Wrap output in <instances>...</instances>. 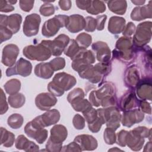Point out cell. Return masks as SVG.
I'll use <instances>...</instances> for the list:
<instances>
[{
	"label": "cell",
	"instance_id": "obj_47",
	"mask_svg": "<svg viewBox=\"0 0 152 152\" xmlns=\"http://www.w3.org/2000/svg\"><path fill=\"white\" fill-rule=\"evenodd\" d=\"M1 113L2 115L4 113H5L8 110V104L6 102L5 96L4 94L3 90L1 89Z\"/></svg>",
	"mask_w": 152,
	"mask_h": 152
},
{
	"label": "cell",
	"instance_id": "obj_30",
	"mask_svg": "<svg viewBox=\"0 0 152 152\" xmlns=\"http://www.w3.org/2000/svg\"><path fill=\"white\" fill-rule=\"evenodd\" d=\"M21 87V83L17 79H12L8 81L4 85V88L6 92L11 95L17 93Z\"/></svg>",
	"mask_w": 152,
	"mask_h": 152
},
{
	"label": "cell",
	"instance_id": "obj_45",
	"mask_svg": "<svg viewBox=\"0 0 152 152\" xmlns=\"http://www.w3.org/2000/svg\"><path fill=\"white\" fill-rule=\"evenodd\" d=\"M106 18H107V16L106 15H102L97 17V18H96V24H97L96 28L98 30H102L103 29L104 25L106 20Z\"/></svg>",
	"mask_w": 152,
	"mask_h": 152
},
{
	"label": "cell",
	"instance_id": "obj_23",
	"mask_svg": "<svg viewBox=\"0 0 152 152\" xmlns=\"http://www.w3.org/2000/svg\"><path fill=\"white\" fill-rule=\"evenodd\" d=\"M21 21L22 17L20 14H13L8 16L5 27H8L7 28L15 34L20 30Z\"/></svg>",
	"mask_w": 152,
	"mask_h": 152
},
{
	"label": "cell",
	"instance_id": "obj_36",
	"mask_svg": "<svg viewBox=\"0 0 152 152\" xmlns=\"http://www.w3.org/2000/svg\"><path fill=\"white\" fill-rule=\"evenodd\" d=\"M104 140L106 144H113L116 140L115 131L111 128H107L104 132Z\"/></svg>",
	"mask_w": 152,
	"mask_h": 152
},
{
	"label": "cell",
	"instance_id": "obj_44",
	"mask_svg": "<svg viewBox=\"0 0 152 152\" xmlns=\"http://www.w3.org/2000/svg\"><path fill=\"white\" fill-rule=\"evenodd\" d=\"M135 26L134 25V24L133 23L129 22L126 25L125 29L124 30L122 34L126 37H129L133 34L135 30Z\"/></svg>",
	"mask_w": 152,
	"mask_h": 152
},
{
	"label": "cell",
	"instance_id": "obj_40",
	"mask_svg": "<svg viewBox=\"0 0 152 152\" xmlns=\"http://www.w3.org/2000/svg\"><path fill=\"white\" fill-rule=\"evenodd\" d=\"M1 43H2L4 41H5L7 40H8L11 39V37L12 36V31L9 30L6 27H2L1 26Z\"/></svg>",
	"mask_w": 152,
	"mask_h": 152
},
{
	"label": "cell",
	"instance_id": "obj_12",
	"mask_svg": "<svg viewBox=\"0 0 152 152\" xmlns=\"http://www.w3.org/2000/svg\"><path fill=\"white\" fill-rule=\"evenodd\" d=\"M69 40V37L64 34L59 35L53 40H51L50 49L52 55L53 56H59L61 55Z\"/></svg>",
	"mask_w": 152,
	"mask_h": 152
},
{
	"label": "cell",
	"instance_id": "obj_35",
	"mask_svg": "<svg viewBox=\"0 0 152 152\" xmlns=\"http://www.w3.org/2000/svg\"><path fill=\"white\" fill-rule=\"evenodd\" d=\"M84 93L82 89L80 88H77L73 90L72 91H71L68 96L67 99L68 101L71 103L74 100H75L77 99H80V98H84Z\"/></svg>",
	"mask_w": 152,
	"mask_h": 152
},
{
	"label": "cell",
	"instance_id": "obj_20",
	"mask_svg": "<svg viewBox=\"0 0 152 152\" xmlns=\"http://www.w3.org/2000/svg\"><path fill=\"white\" fill-rule=\"evenodd\" d=\"M125 25L124 18L113 16L110 18L108 24V30L112 34H119L123 31Z\"/></svg>",
	"mask_w": 152,
	"mask_h": 152
},
{
	"label": "cell",
	"instance_id": "obj_8",
	"mask_svg": "<svg viewBox=\"0 0 152 152\" xmlns=\"http://www.w3.org/2000/svg\"><path fill=\"white\" fill-rule=\"evenodd\" d=\"M41 21L40 17L37 14H31L26 16L24 24L23 32L28 37L37 34Z\"/></svg>",
	"mask_w": 152,
	"mask_h": 152
},
{
	"label": "cell",
	"instance_id": "obj_14",
	"mask_svg": "<svg viewBox=\"0 0 152 152\" xmlns=\"http://www.w3.org/2000/svg\"><path fill=\"white\" fill-rule=\"evenodd\" d=\"M93 50L96 53V57L102 63H109L110 58V50L105 42H97L93 44Z\"/></svg>",
	"mask_w": 152,
	"mask_h": 152
},
{
	"label": "cell",
	"instance_id": "obj_4",
	"mask_svg": "<svg viewBox=\"0 0 152 152\" xmlns=\"http://www.w3.org/2000/svg\"><path fill=\"white\" fill-rule=\"evenodd\" d=\"M68 19V16L58 15L46 21L42 27V34L48 37L54 36L61 27L66 26Z\"/></svg>",
	"mask_w": 152,
	"mask_h": 152
},
{
	"label": "cell",
	"instance_id": "obj_22",
	"mask_svg": "<svg viewBox=\"0 0 152 152\" xmlns=\"http://www.w3.org/2000/svg\"><path fill=\"white\" fill-rule=\"evenodd\" d=\"M15 147L17 149L24 150L26 151H34L39 150V146L32 141L27 140L24 135H20L18 136L16 142Z\"/></svg>",
	"mask_w": 152,
	"mask_h": 152
},
{
	"label": "cell",
	"instance_id": "obj_13",
	"mask_svg": "<svg viewBox=\"0 0 152 152\" xmlns=\"http://www.w3.org/2000/svg\"><path fill=\"white\" fill-rule=\"evenodd\" d=\"M60 118L59 112L56 109L49 110L34 119L43 127L49 126L57 123Z\"/></svg>",
	"mask_w": 152,
	"mask_h": 152
},
{
	"label": "cell",
	"instance_id": "obj_32",
	"mask_svg": "<svg viewBox=\"0 0 152 152\" xmlns=\"http://www.w3.org/2000/svg\"><path fill=\"white\" fill-rule=\"evenodd\" d=\"M8 125L12 129L20 128L23 123V116L18 113H14L10 115L7 120Z\"/></svg>",
	"mask_w": 152,
	"mask_h": 152
},
{
	"label": "cell",
	"instance_id": "obj_1",
	"mask_svg": "<svg viewBox=\"0 0 152 152\" xmlns=\"http://www.w3.org/2000/svg\"><path fill=\"white\" fill-rule=\"evenodd\" d=\"M76 83L77 80L74 76L65 72H59L56 74L53 81L48 84V89L55 96H61Z\"/></svg>",
	"mask_w": 152,
	"mask_h": 152
},
{
	"label": "cell",
	"instance_id": "obj_49",
	"mask_svg": "<svg viewBox=\"0 0 152 152\" xmlns=\"http://www.w3.org/2000/svg\"><path fill=\"white\" fill-rule=\"evenodd\" d=\"M59 5L62 10L68 11L71 7V2L70 1H59Z\"/></svg>",
	"mask_w": 152,
	"mask_h": 152
},
{
	"label": "cell",
	"instance_id": "obj_3",
	"mask_svg": "<svg viewBox=\"0 0 152 152\" xmlns=\"http://www.w3.org/2000/svg\"><path fill=\"white\" fill-rule=\"evenodd\" d=\"M67 129L62 125L54 126L50 129V137L46 145L48 151H61L62 142L67 137Z\"/></svg>",
	"mask_w": 152,
	"mask_h": 152
},
{
	"label": "cell",
	"instance_id": "obj_26",
	"mask_svg": "<svg viewBox=\"0 0 152 152\" xmlns=\"http://www.w3.org/2000/svg\"><path fill=\"white\" fill-rule=\"evenodd\" d=\"M106 11V6L103 1H91L90 5L87 11L93 15H97L102 13Z\"/></svg>",
	"mask_w": 152,
	"mask_h": 152
},
{
	"label": "cell",
	"instance_id": "obj_2",
	"mask_svg": "<svg viewBox=\"0 0 152 152\" xmlns=\"http://www.w3.org/2000/svg\"><path fill=\"white\" fill-rule=\"evenodd\" d=\"M50 41L42 40L37 45L27 46L23 49V55L31 60L46 61L52 55L50 49Z\"/></svg>",
	"mask_w": 152,
	"mask_h": 152
},
{
	"label": "cell",
	"instance_id": "obj_25",
	"mask_svg": "<svg viewBox=\"0 0 152 152\" xmlns=\"http://www.w3.org/2000/svg\"><path fill=\"white\" fill-rule=\"evenodd\" d=\"M75 110L82 112L83 113L91 107V103L87 100L83 98L78 99L70 103Z\"/></svg>",
	"mask_w": 152,
	"mask_h": 152
},
{
	"label": "cell",
	"instance_id": "obj_24",
	"mask_svg": "<svg viewBox=\"0 0 152 152\" xmlns=\"http://www.w3.org/2000/svg\"><path fill=\"white\" fill-rule=\"evenodd\" d=\"M107 3L109 10L119 15L125 14L127 7L126 1H110Z\"/></svg>",
	"mask_w": 152,
	"mask_h": 152
},
{
	"label": "cell",
	"instance_id": "obj_29",
	"mask_svg": "<svg viewBox=\"0 0 152 152\" xmlns=\"http://www.w3.org/2000/svg\"><path fill=\"white\" fill-rule=\"evenodd\" d=\"M126 71H128V81H126L128 82V86L130 87H136L140 81L138 72L136 69V68L131 66Z\"/></svg>",
	"mask_w": 152,
	"mask_h": 152
},
{
	"label": "cell",
	"instance_id": "obj_17",
	"mask_svg": "<svg viewBox=\"0 0 152 152\" xmlns=\"http://www.w3.org/2000/svg\"><path fill=\"white\" fill-rule=\"evenodd\" d=\"M74 141L79 145L82 150H93L97 147V140L89 135H78L75 138Z\"/></svg>",
	"mask_w": 152,
	"mask_h": 152
},
{
	"label": "cell",
	"instance_id": "obj_27",
	"mask_svg": "<svg viewBox=\"0 0 152 152\" xmlns=\"http://www.w3.org/2000/svg\"><path fill=\"white\" fill-rule=\"evenodd\" d=\"M8 102L11 107L19 108L25 103V97L21 93L11 94L8 97Z\"/></svg>",
	"mask_w": 152,
	"mask_h": 152
},
{
	"label": "cell",
	"instance_id": "obj_50",
	"mask_svg": "<svg viewBox=\"0 0 152 152\" xmlns=\"http://www.w3.org/2000/svg\"><path fill=\"white\" fill-rule=\"evenodd\" d=\"M131 2L136 5H141L145 2V1H131Z\"/></svg>",
	"mask_w": 152,
	"mask_h": 152
},
{
	"label": "cell",
	"instance_id": "obj_7",
	"mask_svg": "<svg viewBox=\"0 0 152 152\" xmlns=\"http://www.w3.org/2000/svg\"><path fill=\"white\" fill-rule=\"evenodd\" d=\"M31 64L29 61L21 58L14 66L7 69L6 75L7 77L12 75H20L22 77H27L31 74Z\"/></svg>",
	"mask_w": 152,
	"mask_h": 152
},
{
	"label": "cell",
	"instance_id": "obj_41",
	"mask_svg": "<svg viewBox=\"0 0 152 152\" xmlns=\"http://www.w3.org/2000/svg\"><path fill=\"white\" fill-rule=\"evenodd\" d=\"M128 131L125 130H122L118 134V140H117V144L120 145L121 146H125L126 145V137L128 134Z\"/></svg>",
	"mask_w": 152,
	"mask_h": 152
},
{
	"label": "cell",
	"instance_id": "obj_18",
	"mask_svg": "<svg viewBox=\"0 0 152 152\" xmlns=\"http://www.w3.org/2000/svg\"><path fill=\"white\" fill-rule=\"evenodd\" d=\"M151 1L149 4L143 7L135 8L131 12V17L133 20L140 21L147 18H151Z\"/></svg>",
	"mask_w": 152,
	"mask_h": 152
},
{
	"label": "cell",
	"instance_id": "obj_46",
	"mask_svg": "<svg viewBox=\"0 0 152 152\" xmlns=\"http://www.w3.org/2000/svg\"><path fill=\"white\" fill-rule=\"evenodd\" d=\"M138 104L141 108L140 110L142 112L147 113L148 114H151V106L150 104L147 102L145 100H142L138 103Z\"/></svg>",
	"mask_w": 152,
	"mask_h": 152
},
{
	"label": "cell",
	"instance_id": "obj_15",
	"mask_svg": "<svg viewBox=\"0 0 152 152\" xmlns=\"http://www.w3.org/2000/svg\"><path fill=\"white\" fill-rule=\"evenodd\" d=\"M86 20L80 15L74 14L68 16L66 28L71 33H77L85 28Z\"/></svg>",
	"mask_w": 152,
	"mask_h": 152
},
{
	"label": "cell",
	"instance_id": "obj_16",
	"mask_svg": "<svg viewBox=\"0 0 152 152\" xmlns=\"http://www.w3.org/2000/svg\"><path fill=\"white\" fill-rule=\"evenodd\" d=\"M151 78H144L138 81L137 84V93L142 100H151Z\"/></svg>",
	"mask_w": 152,
	"mask_h": 152
},
{
	"label": "cell",
	"instance_id": "obj_6",
	"mask_svg": "<svg viewBox=\"0 0 152 152\" xmlns=\"http://www.w3.org/2000/svg\"><path fill=\"white\" fill-rule=\"evenodd\" d=\"M35 119L28 122L25 128L26 134L30 138H34L40 144H42L47 138L48 131Z\"/></svg>",
	"mask_w": 152,
	"mask_h": 152
},
{
	"label": "cell",
	"instance_id": "obj_10",
	"mask_svg": "<svg viewBox=\"0 0 152 152\" xmlns=\"http://www.w3.org/2000/svg\"><path fill=\"white\" fill-rule=\"evenodd\" d=\"M57 102L56 98L52 93H43L38 94L35 99L36 106L41 110H48Z\"/></svg>",
	"mask_w": 152,
	"mask_h": 152
},
{
	"label": "cell",
	"instance_id": "obj_21",
	"mask_svg": "<svg viewBox=\"0 0 152 152\" xmlns=\"http://www.w3.org/2000/svg\"><path fill=\"white\" fill-rule=\"evenodd\" d=\"M54 72L53 69L49 62H42L36 65L34 68L35 74L40 78L48 79L50 78Z\"/></svg>",
	"mask_w": 152,
	"mask_h": 152
},
{
	"label": "cell",
	"instance_id": "obj_28",
	"mask_svg": "<svg viewBox=\"0 0 152 152\" xmlns=\"http://www.w3.org/2000/svg\"><path fill=\"white\" fill-rule=\"evenodd\" d=\"M80 48H81L78 46L76 40L71 39L69 40L68 45L65 48L64 53L72 60L76 54L80 50Z\"/></svg>",
	"mask_w": 152,
	"mask_h": 152
},
{
	"label": "cell",
	"instance_id": "obj_42",
	"mask_svg": "<svg viewBox=\"0 0 152 152\" xmlns=\"http://www.w3.org/2000/svg\"><path fill=\"white\" fill-rule=\"evenodd\" d=\"M34 1H20V7L21 9L26 12H29L33 8Z\"/></svg>",
	"mask_w": 152,
	"mask_h": 152
},
{
	"label": "cell",
	"instance_id": "obj_19",
	"mask_svg": "<svg viewBox=\"0 0 152 152\" xmlns=\"http://www.w3.org/2000/svg\"><path fill=\"white\" fill-rule=\"evenodd\" d=\"M138 101L132 91L128 92L121 99L120 106L123 111L131 110L132 108L138 106Z\"/></svg>",
	"mask_w": 152,
	"mask_h": 152
},
{
	"label": "cell",
	"instance_id": "obj_31",
	"mask_svg": "<svg viewBox=\"0 0 152 152\" xmlns=\"http://www.w3.org/2000/svg\"><path fill=\"white\" fill-rule=\"evenodd\" d=\"M1 144L5 147H11L14 141V135L8 131L7 129L1 127Z\"/></svg>",
	"mask_w": 152,
	"mask_h": 152
},
{
	"label": "cell",
	"instance_id": "obj_34",
	"mask_svg": "<svg viewBox=\"0 0 152 152\" xmlns=\"http://www.w3.org/2000/svg\"><path fill=\"white\" fill-rule=\"evenodd\" d=\"M50 66L53 71H58L64 68L65 65V59L61 57H57L49 62Z\"/></svg>",
	"mask_w": 152,
	"mask_h": 152
},
{
	"label": "cell",
	"instance_id": "obj_37",
	"mask_svg": "<svg viewBox=\"0 0 152 152\" xmlns=\"http://www.w3.org/2000/svg\"><path fill=\"white\" fill-rule=\"evenodd\" d=\"M40 12L44 16H50L55 12V7L50 4H44L40 8Z\"/></svg>",
	"mask_w": 152,
	"mask_h": 152
},
{
	"label": "cell",
	"instance_id": "obj_11",
	"mask_svg": "<svg viewBox=\"0 0 152 152\" xmlns=\"http://www.w3.org/2000/svg\"><path fill=\"white\" fill-rule=\"evenodd\" d=\"M144 117V113L140 109H135L133 110H127L123 113L122 123L124 126L131 127L135 123L142 121Z\"/></svg>",
	"mask_w": 152,
	"mask_h": 152
},
{
	"label": "cell",
	"instance_id": "obj_38",
	"mask_svg": "<svg viewBox=\"0 0 152 152\" xmlns=\"http://www.w3.org/2000/svg\"><path fill=\"white\" fill-rule=\"evenodd\" d=\"M86 26L84 29L87 31H93L95 30L97 24L96 20L91 17H87L86 18Z\"/></svg>",
	"mask_w": 152,
	"mask_h": 152
},
{
	"label": "cell",
	"instance_id": "obj_9",
	"mask_svg": "<svg viewBox=\"0 0 152 152\" xmlns=\"http://www.w3.org/2000/svg\"><path fill=\"white\" fill-rule=\"evenodd\" d=\"M19 53L18 46L14 44L6 45L2 50V63L8 66L11 67L15 62V60Z\"/></svg>",
	"mask_w": 152,
	"mask_h": 152
},
{
	"label": "cell",
	"instance_id": "obj_43",
	"mask_svg": "<svg viewBox=\"0 0 152 152\" xmlns=\"http://www.w3.org/2000/svg\"><path fill=\"white\" fill-rule=\"evenodd\" d=\"M0 5H1V8L0 11L1 12H8L13 11L14 10V7L9 3L8 1H0Z\"/></svg>",
	"mask_w": 152,
	"mask_h": 152
},
{
	"label": "cell",
	"instance_id": "obj_39",
	"mask_svg": "<svg viewBox=\"0 0 152 152\" xmlns=\"http://www.w3.org/2000/svg\"><path fill=\"white\" fill-rule=\"evenodd\" d=\"M73 125L74 127L77 129H82L84 127V119L79 114H77L73 118Z\"/></svg>",
	"mask_w": 152,
	"mask_h": 152
},
{
	"label": "cell",
	"instance_id": "obj_33",
	"mask_svg": "<svg viewBox=\"0 0 152 152\" xmlns=\"http://www.w3.org/2000/svg\"><path fill=\"white\" fill-rule=\"evenodd\" d=\"M76 42L80 48L86 49L91 43V36L85 33H80L77 37Z\"/></svg>",
	"mask_w": 152,
	"mask_h": 152
},
{
	"label": "cell",
	"instance_id": "obj_5",
	"mask_svg": "<svg viewBox=\"0 0 152 152\" xmlns=\"http://www.w3.org/2000/svg\"><path fill=\"white\" fill-rule=\"evenodd\" d=\"M151 22L146 21L140 23L136 30L132 42L136 48H141L148 43L151 37Z\"/></svg>",
	"mask_w": 152,
	"mask_h": 152
},
{
	"label": "cell",
	"instance_id": "obj_48",
	"mask_svg": "<svg viewBox=\"0 0 152 152\" xmlns=\"http://www.w3.org/2000/svg\"><path fill=\"white\" fill-rule=\"evenodd\" d=\"M75 3L77 7L80 9L87 10L90 5L91 1H76Z\"/></svg>",
	"mask_w": 152,
	"mask_h": 152
}]
</instances>
